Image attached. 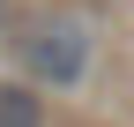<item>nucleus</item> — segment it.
Listing matches in <instances>:
<instances>
[{"label":"nucleus","mask_w":134,"mask_h":127,"mask_svg":"<svg viewBox=\"0 0 134 127\" xmlns=\"http://www.w3.org/2000/svg\"><path fill=\"white\" fill-rule=\"evenodd\" d=\"M15 60H23L30 82H52V90H75L97 60V38L82 15H37V23L15 38Z\"/></svg>","instance_id":"f257e3e1"},{"label":"nucleus","mask_w":134,"mask_h":127,"mask_svg":"<svg viewBox=\"0 0 134 127\" xmlns=\"http://www.w3.org/2000/svg\"><path fill=\"white\" fill-rule=\"evenodd\" d=\"M0 127H45V105L23 82H0Z\"/></svg>","instance_id":"f03ea898"},{"label":"nucleus","mask_w":134,"mask_h":127,"mask_svg":"<svg viewBox=\"0 0 134 127\" xmlns=\"http://www.w3.org/2000/svg\"><path fill=\"white\" fill-rule=\"evenodd\" d=\"M0 8H8V0H0Z\"/></svg>","instance_id":"7ed1b4c3"}]
</instances>
